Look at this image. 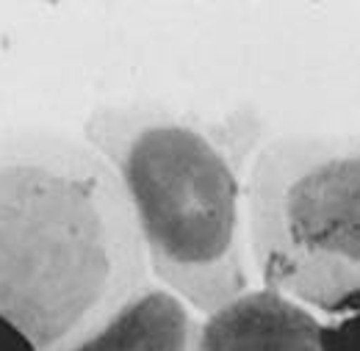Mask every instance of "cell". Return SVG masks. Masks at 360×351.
Listing matches in <instances>:
<instances>
[{"label":"cell","instance_id":"6da1fadb","mask_svg":"<svg viewBox=\"0 0 360 351\" xmlns=\"http://www.w3.org/2000/svg\"><path fill=\"white\" fill-rule=\"evenodd\" d=\"M134 208L84 138L0 131V312L37 351H64L150 279Z\"/></svg>","mask_w":360,"mask_h":351},{"label":"cell","instance_id":"7a4b0ae2","mask_svg":"<svg viewBox=\"0 0 360 351\" xmlns=\"http://www.w3.org/2000/svg\"><path fill=\"white\" fill-rule=\"evenodd\" d=\"M261 131L250 108L202 119L150 102L97 105L84 122L128 194L150 274L205 315L250 291L247 177Z\"/></svg>","mask_w":360,"mask_h":351},{"label":"cell","instance_id":"3957f363","mask_svg":"<svg viewBox=\"0 0 360 351\" xmlns=\"http://www.w3.org/2000/svg\"><path fill=\"white\" fill-rule=\"evenodd\" d=\"M247 241L264 288L360 312V135H280L252 158Z\"/></svg>","mask_w":360,"mask_h":351},{"label":"cell","instance_id":"277c9868","mask_svg":"<svg viewBox=\"0 0 360 351\" xmlns=\"http://www.w3.org/2000/svg\"><path fill=\"white\" fill-rule=\"evenodd\" d=\"M197 351H321V321L271 291H247L200 324Z\"/></svg>","mask_w":360,"mask_h":351},{"label":"cell","instance_id":"5b68a950","mask_svg":"<svg viewBox=\"0 0 360 351\" xmlns=\"http://www.w3.org/2000/svg\"><path fill=\"white\" fill-rule=\"evenodd\" d=\"M200 324L164 285H147L105 324L64 351H197Z\"/></svg>","mask_w":360,"mask_h":351},{"label":"cell","instance_id":"8992f818","mask_svg":"<svg viewBox=\"0 0 360 351\" xmlns=\"http://www.w3.org/2000/svg\"><path fill=\"white\" fill-rule=\"evenodd\" d=\"M321 351H360V312L321 324Z\"/></svg>","mask_w":360,"mask_h":351},{"label":"cell","instance_id":"52a82bcc","mask_svg":"<svg viewBox=\"0 0 360 351\" xmlns=\"http://www.w3.org/2000/svg\"><path fill=\"white\" fill-rule=\"evenodd\" d=\"M0 351H37L34 343L0 312Z\"/></svg>","mask_w":360,"mask_h":351}]
</instances>
